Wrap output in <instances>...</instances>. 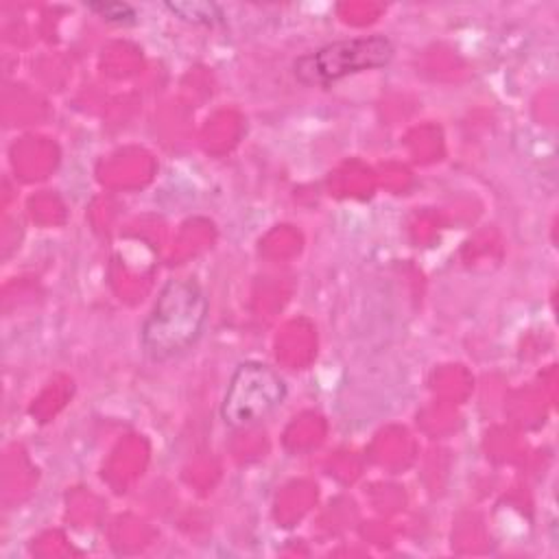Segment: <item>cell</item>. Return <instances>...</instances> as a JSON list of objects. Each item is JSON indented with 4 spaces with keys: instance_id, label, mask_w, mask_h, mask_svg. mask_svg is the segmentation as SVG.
<instances>
[{
    "instance_id": "1",
    "label": "cell",
    "mask_w": 559,
    "mask_h": 559,
    "mask_svg": "<svg viewBox=\"0 0 559 559\" xmlns=\"http://www.w3.org/2000/svg\"><path fill=\"white\" fill-rule=\"evenodd\" d=\"M207 297L197 280H168L140 330V345L155 362L186 354L201 336L207 321Z\"/></svg>"
},
{
    "instance_id": "2",
    "label": "cell",
    "mask_w": 559,
    "mask_h": 559,
    "mask_svg": "<svg viewBox=\"0 0 559 559\" xmlns=\"http://www.w3.org/2000/svg\"><path fill=\"white\" fill-rule=\"evenodd\" d=\"M393 41L382 33L347 37L297 57L293 72L301 85L328 87L352 74L386 66L393 59Z\"/></svg>"
},
{
    "instance_id": "3",
    "label": "cell",
    "mask_w": 559,
    "mask_h": 559,
    "mask_svg": "<svg viewBox=\"0 0 559 559\" xmlns=\"http://www.w3.org/2000/svg\"><path fill=\"white\" fill-rule=\"evenodd\" d=\"M286 400L284 378L266 362H240L225 389L221 419L234 430H242L266 419Z\"/></svg>"
},
{
    "instance_id": "4",
    "label": "cell",
    "mask_w": 559,
    "mask_h": 559,
    "mask_svg": "<svg viewBox=\"0 0 559 559\" xmlns=\"http://www.w3.org/2000/svg\"><path fill=\"white\" fill-rule=\"evenodd\" d=\"M164 9L194 26H216L225 22L221 4L210 0H168L164 2Z\"/></svg>"
},
{
    "instance_id": "5",
    "label": "cell",
    "mask_w": 559,
    "mask_h": 559,
    "mask_svg": "<svg viewBox=\"0 0 559 559\" xmlns=\"http://www.w3.org/2000/svg\"><path fill=\"white\" fill-rule=\"evenodd\" d=\"M85 9L96 13L105 22H114V24H135L138 20V11L127 2L98 0V2H85Z\"/></svg>"
}]
</instances>
